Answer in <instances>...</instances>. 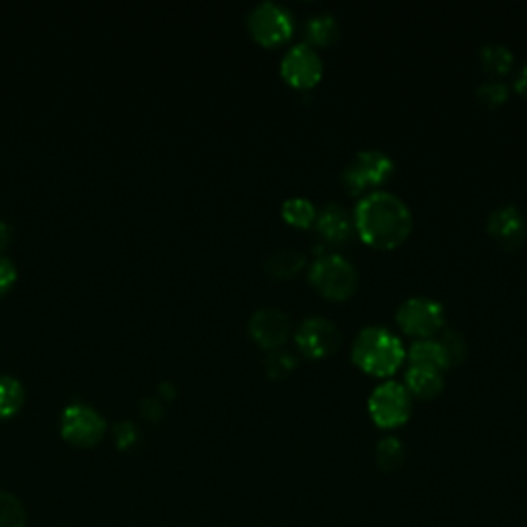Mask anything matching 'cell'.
I'll list each match as a JSON object with an SVG mask.
<instances>
[{
    "instance_id": "1",
    "label": "cell",
    "mask_w": 527,
    "mask_h": 527,
    "mask_svg": "<svg viewBox=\"0 0 527 527\" xmlns=\"http://www.w3.org/2000/svg\"><path fill=\"white\" fill-rule=\"evenodd\" d=\"M353 217L361 237L375 248H394L412 227L408 204L388 190H375L359 198Z\"/></svg>"
},
{
    "instance_id": "2",
    "label": "cell",
    "mask_w": 527,
    "mask_h": 527,
    "mask_svg": "<svg viewBox=\"0 0 527 527\" xmlns=\"http://www.w3.org/2000/svg\"><path fill=\"white\" fill-rule=\"evenodd\" d=\"M404 357L402 340L383 326L363 328L353 344L355 363L373 375H392Z\"/></svg>"
},
{
    "instance_id": "3",
    "label": "cell",
    "mask_w": 527,
    "mask_h": 527,
    "mask_svg": "<svg viewBox=\"0 0 527 527\" xmlns=\"http://www.w3.org/2000/svg\"><path fill=\"white\" fill-rule=\"evenodd\" d=\"M309 280L330 299H346L357 287V270L340 254H324L309 268Z\"/></svg>"
},
{
    "instance_id": "4",
    "label": "cell",
    "mask_w": 527,
    "mask_h": 527,
    "mask_svg": "<svg viewBox=\"0 0 527 527\" xmlns=\"http://www.w3.org/2000/svg\"><path fill=\"white\" fill-rule=\"evenodd\" d=\"M369 412L383 429L404 425L412 412V396L400 381H383L369 396Z\"/></svg>"
},
{
    "instance_id": "5",
    "label": "cell",
    "mask_w": 527,
    "mask_h": 527,
    "mask_svg": "<svg viewBox=\"0 0 527 527\" xmlns=\"http://www.w3.org/2000/svg\"><path fill=\"white\" fill-rule=\"evenodd\" d=\"M394 171V161L388 153L379 149H365L355 155L344 171L342 184L350 194H359L369 186L381 184L385 178H390Z\"/></svg>"
},
{
    "instance_id": "6",
    "label": "cell",
    "mask_w": 527,
    "mask_h": 527,
    "mask_svg": "<svg viewBox=\"0 0 527 527\" xmlns=\"http://www.w3.org/2000/svg\"><path fill=\"white\" fill-rule=\"evenodd\" d=\"M248 27L258 42L266 46L280 44L293 33V15L287 7L264 0L250 11Z\"/></svg>"
},
{
    "instance_id": "7",
    "label": "cell",
    "mask_w": 527,
    "mask_h": 527,
    "mask_svg": "<svg viewBox=\"0 0 527 527\" xmlns=\"http://www.w3.org/2000/svg\"><path fill=\"white\" fill-rule=\"evenodd\" d=\"M398 324L412 336L431 338L445 324V309L429 297H410L398 307Z\"/></svg>"
},
{
    "instance_id": "8",
    "label": "cell",
    "mask_w": 527,
    "mask_h": 527,
    "mask_svg": "<svg viewBox=\"0 0 527 527\" xmlns=\"http://www.w3.org/2000/svg\"><path fill=\"white\" fill-rule=\"evenodd\" d=\"M64 439L75 445H95L105 433V418L89 404H68L60 418Z\"/></svg>"
},
{
    "instance_id": "9",
    "label": "cell",
    "mask_w": 527,
    "mask_h": 527,
    "mask_svg": "<svg viewBox=\"0 0 527 527\" xmlns=\"http://www.w3.org/2000/svg\"><path fill=\"white\" fill-rule=\"evenodd\" d=\"M280 70H283V77L295 85V87H311L313 83H318L322 77V58L320 54L313 50L311 44H295L280 62Z\"/></svg>"
},
{
    "instance_id": "10",
    "label": "cell",
    "mask_w": 527,
    "mask_h": 527,
    "mask_svg": "<svg viewBox=\"0 0 527 527\" xmlns=\"http://www.w3.org/2000/svg\"><path fill=\"white\" fill-rule=\"evenodd\" d=\"M295 338L299 348L309 357H326L340 344L338 326L328 318H320V315L303 320Z\"/></svg>"
},
{
    "instance_id": "11",
    "label": "cell",
    "mask_w": 527,
    "mask_h": 527,
    "mask_svg": "<svg viewBox=\"0 0 527 527\" xmlns=\"http://www.w3.org/2000/svg\"><path fill=\"white\" fill-rule=\"evenodd\" d=\"M289 330V315L278 307H260L250 318V334L254 336V340L272 350L287 340Z\"/></svg>"
},
{
    "instance_id": "12",
    "label": "cell",
    "mask_w": 527,
    "mask_h": 527,
    "mask_svg": "<svg viewBox=\"0 0 527 527\" xmlns=\"http://www.w3.org/2000/svg\"><path fill=\"white\" fill-rule=\"evenodd\" d=\"M488 233L493 235L505 248H515L525 237V221L521 210L513 204L499 206L493 210V215L488 217Z\"/></svg>"
},
{
    "instance_id": "13",
    "label": "cell",
    "mask_w": 527,
    "mask_h": 527,
    "mask_svg": "<svg viewBox=\"0 0 527 527\" xmlns=\"http://www.w3.org/2000/svg\"><path fill=\"white\" fill-rule=\"evenodd\" d=\"M315 225H318V231L328 239V241H346L355 227V217L350 213L348 208H344L338 202L326 204L318 215H315Z\"/></svg>"
},
{
    "instance_id": "14",
    "label": "cell",
    "mask_w": 527,
    "mask_h": 527,
    "mask_svg": "<svg viewBox=\"0 0 527 527\" xmlns=\"http://www.w3.org/2000/svg\"><path fill=\"white\" fill-rule=\"evenodd\" d=\"M406 388L420 398H433L443 390V371L423 365H410L406 369Z\"/></svg>"
},
{
    "instance_id": "15",
    "label": "cell",
    "mask_w": 527,
    "mask_h": 527,
    "mask_svg": "<svg viewBox=\"0 0 527 527\" xmlns=\"http://www.w3.org/2000/svg\"><path fill=\"white\" fill-rule=\"evenodd\" d=\"M408 357H410V365L433 367L439 371H443L449 365L443 344L439 340H433V338L416 340L408 350Z\"/></svg>"
},
{
    "instance_id": "16",
    "label": "cell",
    "mask_w": 527,
    "mask_h": 527,
    "mask_svg": "<svg viewBox=\"0 0 527 527\" xmlns=\"http://www.w3.org/2000/svg\"><path fill=\"white\" fill-rule=\"evenodd\" d=\"M305 264V254L297 248H278L266 258V270L276 278L295 276Z\"/></svg>"
},
{
    "instance_id": "17",
    "label": "cell",
    "mask_w": 527,
    "mask_h": 527,
    "mask_svg": "<svg viewBox=\"0 0 527 527\" xmlns=\"http://www.w3.org/2000/svg\"><path fill=\"white\" fill-rule=\"evenodd\" d=\"M305 38L311 44L326 46L338 38V21L332 13H315L305 23Z\"/></svg>"
},
{
    "instance_id": "18",
    "label": "cell",
    "mask_w": 527,
    "mask_h": 527,
    "mask_svg": "<svg viewBox=\"0 0 527 527\" xmlns=\"http://www.w3.org/2000/svg\"><path fill=\"white\" fill-rule=\"evenodd\" d=\"M480 62L490 73L503 75L513 66V52L499 42H490L480 48Z\"/></svg>"
},
{
    "instance_id": "19",
    "label": "cell",
    "mask_w": 527,
    "mask_h": 527,
    "mask_svg": "<svg viewBox=\"0 0 527 527\" xmlns=\"http://www.w3.org/2000/svg\"><path fill=\"white\" fill-rule=\"evenodd\" d=\"M25 400L23 383L13 375H0V416H9L21 408Z\"/></svg>"
},
{
    "instance_id": "20",
    "label": "cell",
    "mask_w": 527,
    "mask_h": 527,
    "mask_svg": "<svg viewBox=\"0 0 527 527\" xmlns=\"http://www.w3.org/2000/svg\"><path fill=\"white\" fill-rule=\"evenodd\" d=\"M377 464L383 470H396L404 462V445L398 437H383L375 449Z\"/></svg>"
},
{
    "instance_id": "21",
    "label": "cell",
    "mask_w": 527,
    "mask_h": 527,
    "mask_svg": "<svg viewBox=\"0 0 527 527\" xmlns=\"http://www.w3.org/2000/svg\"><path fill=\"white\" fill-rule=\"evenodd\" d=\"M283 215L289 223H293L297 227H307L315 221V215L318 213H315V206L311 200L295 196L283 204Z\"/></svg>"
},
{
    "instance_id": "22",
    "label": "cell",
    "mask_w": 527,
    "mask_h": 527,
    "mask_svg": "<svg viewBox=\"0 0 527 527\" xmlns=\"http://www.w3.org/2000/svg\"><path fill=\"white\" fill-rule=\"evenodd\" d=\"M295 367H297V357L291 353V350L274 348V350H270V355L264 359V371L272 379H283Z\"/></svg>"
},
{
    "instance_id": "23",
    "label": "cell",
    "mask_w": 527,
    "mask_h": 527,
    "mask_svg": "<svg viewBox=\"0 0 527 527\" xmlns=\"http://www.w3.org/2000/svg\"><path fill=\"white\" fill-rule=\"evenodd\" d=\"M27 513L17 497L0 490V527H25Z\"/></svg>"
},
{
    "instance_id": "24",
    "label": "cell",
    "mask_w": 527,
    "mask_h": 527,
    "mask_svg": "<svg viewBox=\"0 0 527 527\" xmlns=\"http://www.w3.org/2000/svg\"><path fill=\"white\" fill-rule=\"evenodd\" d=\"M507 95H509V89L499 79H486V81L478 83V87H476V97L484 105H499L507 99Z\"/></svg>"
},
{
    "instance_id": "25",
    "label": "cell",
    "mask_w": 527,
    "mask_h": 527,
    "mask_svg": "<svg viewBox=\"0 0 527 527\" xmlns=\"http://www.w3.org/2000/svg\"><path fill=\"white\" fill-rule=\"evenodd\" d=\"M439 342H441L443 348H445V355H447L449 365L460 363V361L466 357V340H464V336H462L458 330L449 328V330L439 338Z\"/></svg>"
},
{
    "instance_id": "26",
    "label": "cell",
    "mask_w": 527,
    "mask_h": 527,
    "mask_svg": "<svg viewBox=\"0 0 527 527\" xmlns=\"http://www.w3.org/2000/svg\"><path fill=\"white\" fill-rule=\"evenodd\" d=\"M17 278V268L9 256L0 252V293H5Z\"/></svg>"
},
{
    "instance_id": "27",
    "label": "cell",
    "mask_w": 527,
    "mask_h": 527,
    "mask_svg": "<svg viewBox=\"0 0 527 527\" xmlns=\"http://www.w3.org/2000/svg\"><path fill=\"white\" fill-rule=\"evenodd\" d=\"M116 437H118V443L122 447H126V445H132L136 441L138 431H136V427L132 423H120L116 427Z\"/></svg>"
},
{
    "instance_id": "28",
    "label": "cell",
    "mask_w": 527,
    "mask_h": 527,
    "mask_svg": "<svg viewBox=\"0 0 527 527\" xmlns=\"http://www.w3.org/2000/svg\"><path fill=\"white\" fill-rule=\"evenodd\" d=\"M515 87H517V91H519L521 95L527 97V62H525L523 68L519 70V75H517V79H515Z\"/></svg>"
},
{
    "instance_id": "29",
    "label": "cell",
    "mask_w": 527,
    "mask_h": 527,
    "mask_svg": "<svg viewBox=\"0 0 527 527\" xmlns=\"http://www.w3.org/2000/svg\"><path fill=\"white\" fill-rule=\"evenodd\" d=\"M7 237H9V225L5 221H0V245H5Z\"/></svg>"
}]
</instances>
